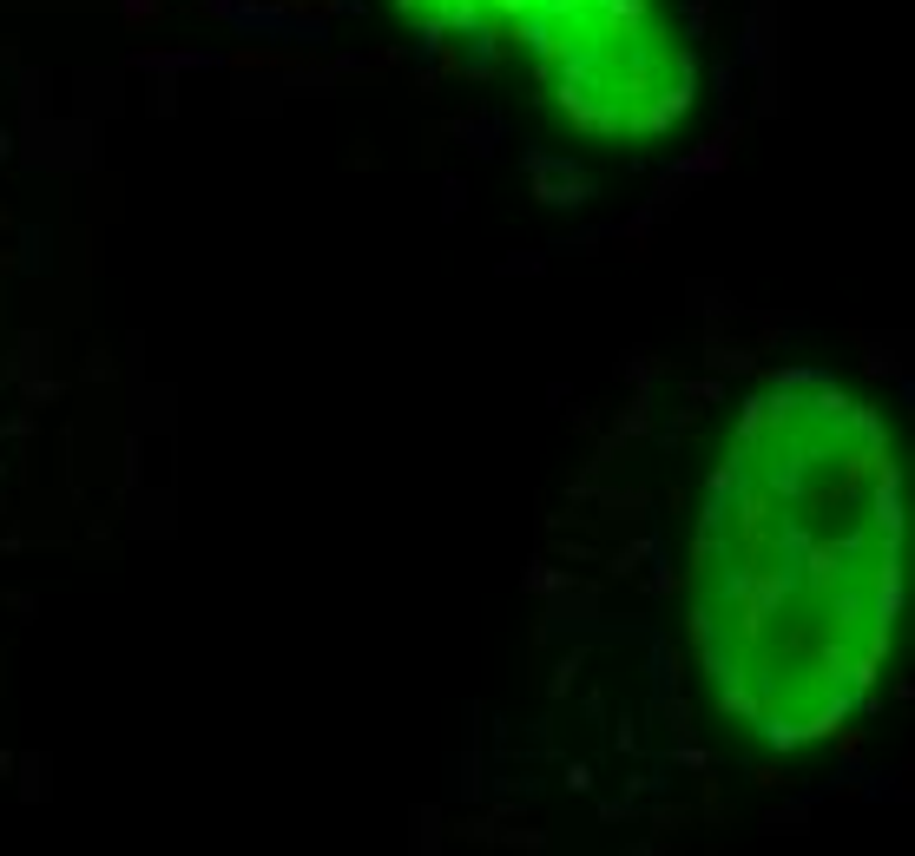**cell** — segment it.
<instances>
[{
    "mask_svg": "<svg viewBox=\"0 0 915 856\" xmlns=\"http://www.w3.org/2000/svg\"><path fill=\"white\" fill-rule=\"evenodd\" d=\"M902 461L823 369L764 382L692 540V639L738 725L797 751L876 692L902 613Z\"/></svg>",
    "mask_w": 915,
    "mask_h": 856,
    "instance_id": "6da1fadb",
    "label": "cell"
},
{
    "mask_svg": "<svg viewBox=\"0 0 915 856\" xmlns=\"http://www.w3.org/2000/svg\"><path fill=\"white\" fill-rule=\"evenodd\" d=\"M435 33L514 40L580 132L646 139L692 106V60L652 0H402Z\"/></svg>",
    "mask_w": 915,
    "mask_h": 856,
    "instance_id": "7a4b0ae2",
    "label": "cell"
}]
</instances>
